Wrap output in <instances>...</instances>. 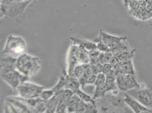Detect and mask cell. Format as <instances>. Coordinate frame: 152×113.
Here are the masks:
<instances>
[{"label": "cell", "mask_w": 152, "mask_h": 113, "mask_svg": "<svg viewBox=\"0 0 152 113\" xmlns=\"http://www.w3.org/2000/svg\"><path fill=\"white\" fill-rule=\"evenodd\" d=\"M16 58L9 56L1 59V76L2 80L13 89L17 88L23 82L28 81L29 78L23 75L16 69L15 62Z\"/></svg>", "instance_id": "6da1fadb"}, {"label": "cell", "mask_w": 152, "mask_h": 113, "mask_svg": "<svg viewBox=\"0 0 152 113\" xmlns=\"http://www.w3.org/2000/svg\"><path fill=\"white\" fill-rule=\"evenodd\" d=\"M41 64V61L38 56L25 53L16 58L15 67L21 74L30 78L39 72Z\"/></svg>", "instance_id": "7a4b0ae2"}, {"label": "cell", "mask_w": 152, "mask_h": 113, "mask_svg": "<svg viewBox=\"0 0 152 113\" xmlns=\"http://www.w3.org/2000/svg\"><path fill=\"white\" fill-rule=\"evenodd\" d=\"M99 36L102 41L107 45L114 55L122 51L131 49L126 37L114 36L103 31L102 30L100 31Z\"/></svg>", "instance_id": "3957f363"}, {"label": "cell", "mask_w": 152, "mask_h": 113, "mask_svg": "<svg viewBox=\"0 0 152 113\" xmlns=\"http://www.w3.org/2000/svg\"><path fill=\"white\" fill-rule=\"evenodd\" d=\"M128 7L132 17L138 20H146L152 18L151 0L133 1L130 3Z\"/></svg>", "instance_id": "277c9868"}, {"label": "cell", "mask_w": 152, "mask_h": 113, "mask_svg": "<svg viewBox=\"0 0 152 113\" xmlns=\"http://www.w3.org/2000/svg\"><path fill=\"white\" fill-rule=\"evenodd\" d=\"M27 44L25 40L20 36L9 35L7 38L3 54L17 58L26 53Z\"/></svg>", "instance_id": "5b68a950"}, {"label": "cell", "mask_w": 152, "mask_h": 113, "mask_svg": "<svg viewBox=\"0 0 152 113\" xmlns=\"http://www.w3.org/2000/svg\"><path fill=\"white\" fill-rule=\"evenodd\" d=\"M30 1L25 2L2 0L1 4V17L4 15L9 17H15L21 15Z\"/></svg>", "instance_id": "8992f818"}, {"label": "cell", "mask_w": 152, "mask_h": 113, "mask_svg": "<svg viewBox=\"0 0 152 113\" xmlns=\"http://www.w3.org/2000/svg\"><path fill=\"white\" fill-rule=\"evenodd\" d=\"M44 87L27 81L22 83L17 88L19 97L24 99H34L40 97Z\"/></svg>", "instance_id": "52a82bcc"}, {"label": "cell", "mask_w": 152, "mask_h": 113, "mask_svg": "<svg viewBox=\"0 0 152 113\" xmlns=\"http://www.w3.org/2000/svg\"><path fill=\"white\" fill-rule=\"evenodd\" d=\"M116 84L118 89L123 92H127L133 89L142 87L137 81L135 75L123 74L117 75Z\"/></svg>", "instance_id": "ba28073f"}, {"label": "cell", "mask_w": 152, "mask_h": 113, "mask_svg": "<svg viewBox=\"0 0 152 113\" xmlns=\"http://www.w3.org/2000/svg\"><path fill=\"white\" fill-rule=\"evenodd\" d=\"M79 53H80V46L78 45L72 43L70 45L68 49L66 62H67V69L66 71L68 74L72 75L73 71L76 67V66L79 64Z\"/></svg>", "instance_id": "9c48e42d"}, {"label": "cell", "mask_w": 152, "mask_h": 113, "mask_svg": "<svg viewBox=\"0 0 152 113\" xmlns=\"http://www.w3.org/2000/svg\"><path fill=\"white\" fill-rule=\"evenodd\" d=\"M132 90L133 91V93L129 94L139 101L144 106L152 110V91L142 87L136 88Z\"/></svg>", "instance_id": "30bf717a"}, {"label": "cell", "mask_w": 152, "mask_h": 113, "mask_svg": "<svg viewBox=\"0 0 152 113\" xmlns=\"http://www.w3.org/2000/svg\"><path fill=\"white\" fill-rule=\"evenodd\" d=\"M123 100L127 106L133 110L134 113H152V110L144 106L139 101L137 100L128 93H124Z\"/></svg>", "instance_id": "8fae6325"}, {"label": "cell", "mask_w": 152, "mask_h": 113, "mask_svg": "<svg viewBox=\"0 0 152 113\" xmlns=\"http://www.w3.org/2000/svg\"><path fill=\"white\" fill-rule=\"evenodd\" d=\"M118 89L116 82L115 83H109L106 82L103 84L95 86V91L94 92L93 99L94 100H97L103 97L106 93L110 91H113L114 90H117Z\"/></svg>", "instance_id": "7c38bea8"}, {"label": "cell", "mask_w": 152, "mask_h": 113, "mask_svg": "<svg viewBox=\"0 0 152 113\" xmlns=\"http://www.w3.org/2000/svg\"><path fill=\"white\" fill-rule=\"evenodd\" d=\"M75 94L73 91L69 89H65L63 91L62 97L57 105L56 112V113H66L68 103L72 96Z\"/></svg>", "instance_id": "4fadbf2b"}, {"label": "cell", "mask_w": 152, "mask_h": 113, "mask_svg": "<svg viewBox=\"0 0 152 113\" xmlns=\"http://www.w3.org/2000/svg\"><path fill=\"white\" fill-rule=\"evenodd\" d=\"M70 40L74 44L82 46L84 47L88 51H91L97 49L96 48V44L94 41H90L85 38L79 36H75V37H70Z\"/></svg>", "instance_id": "5bb4252c"}, {"label": "cell", "mask_w": 152, "mask_h": 113, "mask_svg": "<svg viewBox=\"0 0 152 113\" xmlns=\"http://www.w3.org/2000/svg\"><path fill=\"white\" fill-rule=\"evenodd\" d=\"M63 91L56 92V94L51 99L47 101V110L45 113H53L56 112L58 102L62 97Z\"/></svg>", "instance_id": "9a60e30c"}, {"label": "cell", "mask_w": 152, "mask_h": 113, "mask_svg": "<svg viewBox=\"0 0 152 113\" xmlns=\"http://www.w3.org/2000/svg\"><path fill=\"white\" fill-rule=\"evenodd\" d=\"M76 113H98L96 104L86 102L80 99L76 110Z\"/></svg>", "instance_id": "2e32d148"}, {"label": "cell", "mask_w": 152, "mask_h": 113, "mask_svg": "<svg viewBox=\"0 0 152 113\" xmlns=\"http://www.w3.org/2000/svg\"><path fill=\"white\" fill-rule=\"evenodd\" d=\"M70 75L67 72V71H63L60 74L59 79L57 82V84L52 88L56 92L60 91L67 89L68 84L69 80Z\"/></svg>", "instance_id": "e0dca14e"}, {"label": "cell", "mask_w": 152, "mask_h": 113, "mask_svg": "<svg viewBox=\"0 0 152 113\" xmlns=\"http://www.w3.org/2000/svg\"><path fill=\"white\" fill-rule=\"evenodd\" d=\"M95 78L96 75L92 72L91 69L86 71L83 75L78 78L81 88H84L87 85L94 84Z\"/></svg>", "instance_id": "ac0fdd59"}, {"label": "cell", "mask_w": 152, "mask_h": 113, "mask_svg": "<svg viewBox=\"0 0 152 113\" xmlns=\"http://www.w3.org/2000/svg\"><path fill=\"white\" fill-rule=\"evenodd\" d=\"M136 49L131 48L128 50H124L117 54L115 55L117 56L121 62L127 61L128 60H132L135 56Z\"/></svg>", "instance_id": "d6986e66"}, {"label": "cell", "mask_w": 152, "mask_h": 113, "mask_svg": "<svg viewBox=\"0 0 152 113\" xmlns=\"http://www.w3.org/2000/svg\"><path fill=\"white\" fill-rule=\"evenodd\" d=\"M121 67L123 72L125 74H136L132 60H128L127 61L121 62Z\"/></svg>", "instance_id": "ffe728a7"}, {"label": "cell", "mask_w": 152, "mask_h": 113, "mask_svg": "<svg viewBox=\"0 0 152 113\" xmlns=\"http://www.w3.org/2000/svg\"><path fill=\"white\" fill-rule=\"evenodd\" d=\"M80 101V99L79 98V97L75 93L73 94L68 101L66 113H76V110Z\"/></svg>", "instance_id": "44dd1931"}, {"label": "cell", "mask_w": 152, "mask_h": 113, "mask_svg": "<svg viewBox=\"0 0 152 113\" xmlns=\"http://www.w3.org/2000/svg\"><path fill=\"white\" fill-rule=\"evenodd\" d=\"M90 69L91 66L90 63L79 64L77 66H76V67L73 71V74L72 75H74L78 79L83 75L86 71Z\"/></svg>", "instance_id": "7402d4cb"}, {"label": "cell", "mask_w": 152, "mask_h": 113, "mask_svg": "<svg viewBox=\"0 0 152 113\" xmlns=\"http://www.w3.org/2000/svg\"><path fill=\"white\" fill-rule=\"evenodd\" d=\"M80 53H79V64L90 63L89 51L84 47L79 45Z\"/></svg>", "instance_id": "603a6c76"}, {"label": "cell", "mask_w": 152, "mask_h": 113, "mask_svg": "<svg viewBox=\"0 0 152 113\" xmlns=\"http://www.w3.org/2000/svg\"><path fill=\"white\" fill-rule=\"evenodd\" d=\"M74 93L77 94L79 98L81 100L86 102H90V103H93L96 104V101L95 100H94L93 99V97H91V96H90L89 94L86 93L85 92H84L81 89V88H79L78 89H77L74 92Z\"/></svg>", "instance_id": "cb8c5ba5"}, {"label": "cell", "mask_w": 152, "mask_h": 113, "mask_svg": "<svg viewBox=\"0 0 152 113\" xmlns=\"http://www.w3.org/2000/svg\"><path fill=\"white\" fill-rule=\"evenodd\" d=\"M80 87H81V86L79 79L74 75H70L67 89H69L74 92L77 89L80 88Z\"/></svg>", "instance_id": "d4e9b609"}, {"label": "cell", "mask_w": 152, "mask_h": 113, "mask_svg": "<svg viewBox=\"0 0 152 113\" xmlns=\"http://www.w3.org/2000/svg\"><path fill=\"white\" fill-rule=\"evenodd\" d=\"M101 53V51L98 50L97 49L89 51V59H90V64L100 63L99 58V55H100Z\"/></svg>", "instance_id": "484cf974"}, {"label": "cell", "mask_w": 152, "mask_h": 113, "mask_svg": "<svg viewBox=\"0 0 152 113\" xmlns=\"http://www.w3.org/2000/svg\"><path fill=\"white\" fill-rule=\"evenodd\" d=\"M56 92L52 88L50 89H44L40 94V97L42 100L47 101L50 99H51V98L56 94Z\"/></svg>", "instance_id": "4316f807"}, {"label": "cell", "mask_w": 152, "mask_h": 113, "mask_svg": "<svg viewBox=\"0 0 152 113\" xmlns=\"http://www.w3.org/2000/svg\"><path fill=\"white\" fill-rule=\"evenodd\" d=\"M106 82V76L104 74L103 72H101L99 74H98L96 75V78H95V83H94V85L95 86H98L99 85L102 84Z\"/></svg>", "instance_id": "83f0119b"}, {"label": "cell", "mask_w": 152, "mask_h": 113, "mask_svg": "<svg viewBox=\"0 0 152 113\" xmlns=\"http://www.w3.org/2000/svg\"><path fill=\"white\" fill-rule=\"evenodd\" d=\"M90 66H91V70L94 74L97 75L98 74L102 72V70H103V64L102 63H94V64H90Z\"/></svg>", "instance_id": "f1b7e54d"}, {"label": "cell", "mask_w": 152, "mask_h": 113, "mask_svg": "<svg viewBox=\"0 0 152 113\" xmlns=\"http://www.w3.org/2000/svg\"><path fill=\"white\" fill-rule=\"evenodd\" d=\"M106 82L109 83H115L116 79V74L114 69L111 70L106 75Z\"/></svg>", "instance_id": "f546056e"}, {"label": "cell", "mask_w": 152, "mask_h": 113, "mask_svg": "<svg viewBox=\"0 0 152 113\" xmlns=\"http://www.w3.org/2000/svg\"><path fill=\"white\" fill-rule=\"evenodd\" d=\"M114 53L112 51H107L104 53V63H110L113 57L114 56Z\"/></svg>", "instance_id": "4dcf8cb0"}, {"label": "cell", "mask_w": 152, "mask_h": 113, "mask_svg": "<svg viewBox=\"0 0 152 113\" xmlns=\"http://www.w3.org/2000/svg\"><path fill=\"white\" fill-rule=\"evenodd\" d=\"M113 69V66L110 63H103L102 72L105 75H106Z\"/></svg>", "instance_id": "1f68e13d"}, {"label": "cell", "mask_w": 152, "mask_h": 113, "mask_svg": "<svg viewBox=\"0 0 152 113\" xmlns=\"http://www.w3.org/2000/svg\"><path fill=\"white\" fill-rule=\"evenodd\" d=\"M120 62H121V61H119V58H118L117 56H116L114 55L110 63V64L113 66V67H114V66H115V65H116L117 64L120 63Z\"/></svg>", "instance_id": "d6a6232c"}, {"label": "cell", "mask_w": 152, "mask_h": 113, "mask_svg": "<svg viewBox=\"0 0 152 113\" xmlns=\"http://www.w3.org/2000/svg\"><path fill=\"white\" fill-rule=\"evenodd\" d=\"M150 40H151V41L152 42V33H151V35H150Z\"/></svg>", "instance_id": "836d02e7"}]
</instances>
